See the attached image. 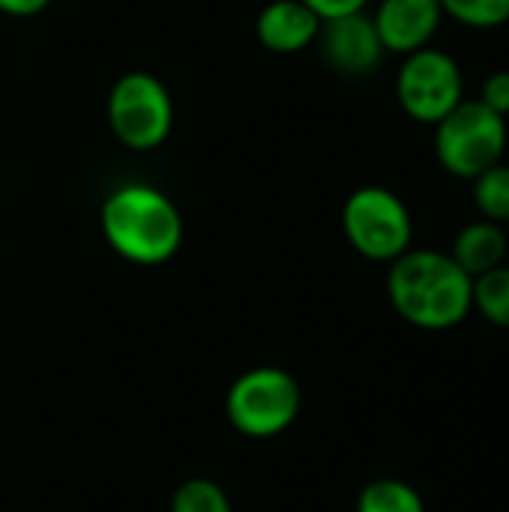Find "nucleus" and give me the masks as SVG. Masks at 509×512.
<instances>
[{
	"label": "nucleus",
	"instance_id": "dca6fc26",
	"mask_svg": "<svg viewBox=\"0 0 509 512\" xmlns=\"http://www.w3.org/2000/svg\"><path fill=\"white\" fill-rule=\"evenodd\" d=\"M441 9L471 30H495L509 21V0H441Z\"/></svg>",
	"mask_w": 509,
	"mask_h": 512
},
{
	"label": "nucleus",
	"instance_id": "a211bd4d",
	"mask_svg": "<svg viewBox=\"0 0 509 512\" xmlns=\"http://www.w3.org/2000/svg\"><path fill=\"white\" fill-rule=\"evenodd\" d=\"M321 21L327 18H339V15H351V12H363L369 6V0H303Z\"/></svg>",
	"mask_w": 509,
	"mask_h": 512
},
{
	"label": "nucleus",
	"instance_id": "f03ea898",
	"mask_svg": "<svg viewBox=\"0 0 509 512\" xmlns=\"http://www.w3.org/2000/svg\"><path fill=\"white\" fill-rule=\"evenodd\" d=\"M105 243L129 264L159 267L183 246V216L168 192L150 183H120L99 207Z\"/></svg>",
	"mask_w": 509,
	"mask_h": 512
},
{
	"label": "nucleus",
	"instance_id": "2eb2a0df",
	"mask_svg": "<svg viewBox=\"0 0 509 512\" xmlns=\"http://www.w3.org/2000/svg\"><path fill=\"white\" fill-rule=\"evenodd\" d=\"M168 512H234V507L219 483L207 477H192L174 489Z\"/></svg>",
	"mask_w": 509,
	"mask_h": 512
},
{
	"label": "nucleus",
	"instance_id": "39448f33",
	"mask_svg": "<svg viewBox=\"0 0 509 512\" xmlns=\"http://www.w3.org/2000/svg\"><path fill=\"white\" fill-rule=\"evenodd\" d=\"M105 111L114 138L135 153H150L162 147L174 129L171 90L162 78L144 69L123 72L111 84Z\"/></svg>",
	"mask_w": 509,
	"mask_h": 512
},
{
	"label": "nucleus",
	"instance_id": "20e7f679",
	"mask_svg": "<svg viewBox=\"0 0 509 512\" xmlns=\"http://www.w3.org/2000/svg\"><path fill=\"white\" fill-rule=\"evenodd\" d=\"M303 405L297 378L279 366H255L243 372L225 396L228 423L246 438H276L294 426Z\"/></svg>",
	"mask_w": 509,
	"mask_h": 512
},
{
	"label": "nucleus",
	"instance_id": "9b49d317",
	"mask_svg": "<svg viewBox=\"0 0 509 512\" xmlns=\"http://www.w3.org/2000/svg\"><path fill=\"white\" fill-rule=\"evenodd\" d=\"M450 258L471 279H477V276L501 267L507 261V234H504V225H495L489 219H477V222L465 225L456 234V240H453Z\"/></svg>",
	"mask_w": 509,
	"mask_h": 512
},
{
	"label": "nucleus",
	"instance_id": "ddd939ff",
	"mask_svg": "<svg viewBox=\"0 0 509 512\" xmlns=\"http://www.w3.org/2000/svg\"><path fill=\"white\" fill-rule=\"evenodd\" d=\"M474 309L495 327L509 330V264H501L474 279Z\"/></svg>",
	"mask_w": 509,
	"mask_h": 512
},
{
	"label": "nucleus",
	"instance_id": "1a4fd4ad",
	"mask_svg": "<svg viewBox=\"0 0 509 512\" xmlns=\"http://www.w3.org/2000/svg\"><path fill=\"white\" fill-rule=\"evenodd\" d=\"M372 21L384 51L405 57L432 45L444 21V9L441 0H381Z\"/></svg>",
	"mask_w": 509,
	"mask_h": 512
},
{
	"label": "nucleus",
	"instance_id": "7ed1b4c3",
	"mask_svg": "<svg viewBox=\"0 0 509 512\" xmlns=\"http://www.w3.org/2000/svg\"><path fill=\"white\" fill-rule=\"evenodd\" d=\"M507 138V117L495 114L480 99H462L435 123V156L447 174L474 180L504 159Z\"/></svg>",
	"mask_w": 509,
	"mask_h": 512
},
{
	"label": "nucleus",
	"instance_id": "0eeeda50",
	"mask_svg": "<svg viewBox=\"0 0 509 512\" xmlns=\"http://www.w3.org/2000/svg\"><path fill=\"white\" fill-rule=\"evenodd\" d=\"M396 99L417 123L435 126L444 120L465 99V78L456 57L432 45L405 54L396 75Z\"/></svg>",
	"mask_w": 509,
	"mask_h": 512
},
{
	"label": "nucleus",
	"instance_id": "f3484780",
	"mask_svg": "<svg viewBox=\"0 0 509 512\" xmlns=\"http://www.w3.org/2000/svg\"><path fill=\"white\" fill-rule=\"evenodd\" d=\"M486 108H492L495 114L509 117V69H498L492 72L483 87H480V96H477Z\"/></svg>",
	"mask_w": 509,
	"mask_h": 512
},
{
	"label": "nucleus",
	"instance_id": "9d476101",
	"mask_svg": "<svg viewBox=\"0 0 509 512\" xmlns=\"http://www.w3.org/2000/svg\"><path fill=\"white\" fill-rule=\"evenodd\" d=\"M318 33L321 18L303 0H273L255 18V36L273 54H300L315 45Z\"/></svg>",
	"mask_w": 509,
	"mask_h": 512
},
{
	"label": "nucleus",
	"instance_id": "6ab92c4d",
	"mask_svg": "<svg viewBox=\"0 0 509 512\" xmlns=\"http://www.w3.org/2000/svg\"><path fill=\"white\" fill-rule=\"evenodd\" d=\"M48 6H51V0H0V12L12 15V18H30Z\"/></svg>",
	"mask_w": 509,
	"mask_h": 512
},
{
	"label": "nucleus",
	"instance_id": "6e6552de",
	"mask_svg": "<svg viewBox=\"0 0 509 512\" xmlns=\"http://www.w3.org/2000/svg\"><path fill=\"white\" fill-rule=\"evenodd\" d=\"M315 45H318L324 63L336 75H345V78L372 75L387 54L381 45V36L375 30V21L366 9L321 21V33H318Z\"/></svg>",
	"mask_w": 509,
	"mask_h": 512
},
{
	"label": "nucleus",
	"instance_id": "4468645a",
	"mask_svg": "<svg viewBox=\"0 0 509 512\" xmlns=\"http://www.w3.org/2000/svg\"><path fill=\"white\" fill-rule=\"evenodd\" d=\"M474 204L480 210V219L509 225V165L498 162L474 177Z\"/></svg>",
	"mask_w": 509,
	"mask_h": 512
},
{
	"label": "nucleus",
	"instance_id": "f257e3e1",
	"mask_svg": "<svg viewBox=\"0 0 509 512\" xmlns=\"http://www.w3.org/2000/svg\"><path fill=\"white\" fill-rule=\"evenodd\" d=\"M474 279L438 249H408L387 270V297L399 318L420 330H453L471 309Z\"/></svg>",
	"mask_w": 509,
	"mask_h": 512
},
{
	"label": "nucleus",
	"instance_id": "f8f14e48",
	"mask_svg": "<svg viewBox=\"0 0 509 512\" xmlns=\"http://www.w3.org/2000/svg\"><path fill=\"white\" fill-rule=\"evenodd\" d=\"M357 512H426L420 492L405 480H372L357 498Z\"/></svg>",
	"mask_w": 509,
	"mask_h": 512
},
{
	"label": "nucleus",
	"instance_id": "423d86ee",
	"mask_svg": "<svg viewBox=\"0 0 509 512\" xmlns=\"http://www.w3.org/2000/svg\"><path fill=\"white\" fill-rule=\"evenodd\" d=\"M345 240L369 261L390 264L411 249L414 219L408 204L387 186H360L342 204Z\"/></svg>",
	"mask_w": 509,
	"mask_h": 512
}]
</instances>
